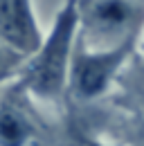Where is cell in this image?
Returning a JSON list of instances; mask_svg holds the SVG:
<instances>
[{
  "mask_svg": "<svg viewBox=\"0 0 144 146\" xmlns=\"http://www.w3.org/2000/svg\"><path fill=\"white\" fill-rule=\"evenodd\" d=\"M74 146H110L106 142H99V139H90V137H79Z\"/></svg>",
  "mask_w": 144,
  "mask_h": 146,
  "instance_id": "7",
  "label": "cell"
},
{
  "mask_svg": "<svg viewBox=\"0 0 144 146\" xmlns=\"http://www.w3.org/2000/svg\"><path fill=\"white\" fill-rule=\"evenodd\" d=\"M135 50H137V52L144 56V27H142V34H140V38H137V45H135Z\"/></svg>",
  "mask_w": 144,
  "mask_h": 146,
  "instance_id": "8",
  "label": "cell"
},
{
  "mask_svg": "<svg viewBox=\"0 0 144 146\" xmlns=\"http://www.w3.org/2000/svg\"><path fill=\"white\" fill-rule=\"evenodd\" d=\"M79 27V9L77 0H65L59 9L50 32L43 36L38 50L29 56L20 68V88L25 94L38 101L52 104L63 97L68 90L72 50Z\"/></svg>",
  "mask_w": 144,
  "mask_h": 146,
  "instance_id": "1",
  "label": "cell"
},
{
  "mask_svg": "<svg viewBox=\"0 0 144 146\" xmlns=\"http://www.w3.org/2000/svg\"><path fill=\"white\" fill-rule=\"evenodd\" d=\"M32 0H0V40L29 58L43 40Z\"/></svg>",
  "mask_w": 144,
  "mask_h": 146,
  "instance_id": "4",
  "label": "cell"
},
{
  "mask_svg": "<svg viewBox=\"0 0 144 146\" xmlns=\"http://www.w3.org/2000/svg\"><path fill=\"white\" fill-rule=\"evenodd\" d=\"M135 47H119L110 52H92L86 50L74 40L70 61V74H68V90L77 99H97L113 86L119 70L131 58Z\"/></svg>",
  "mask_w": 144,
  "mask_h": 146,
  "instance_id": "3",
  "label": "cell"
},
{
  "mask_svg": "<svg viewBox=\"0 0 144 146\" xmlns=\"http://www.w3.org/2000/svg\"><path fill=\"white\" fill-rule=\"evenodd\" d=\"M36 135L32 115L16 90L0 97V146H29Z\"/></svg>",
  "mask_w": 144,
  "mask_h": 146,
  "instance_id": "5",
  "label": "cell"
},
{
  "mask_svg": "<svg viewBox=\"0 0 144 146\" xmlns=\"http://www.w3.org/2000/svg\"><path fill=\"white\" fill-rule=\"evenodd\" d=\"M77 43L92 52L135 47L144 27V0H77Z\"/></svg>",
  "mask_w": 144,
  "mask_h": 146,
  "instance_id": "2",
  "label": "cell"
},
{
  "mask_svg": "<svg viewBox=\"0 0 144 146\" xmlns=\"http://www.w3.org/2000/svg\"><path fill=\"white\" fill-rule=\"evenodd\" d=\"M25 61H27L25 56H20L18 52H14L9 45H5L0 40V83H5L11 74L20 72V68H23Z\"/></svg>",
  "mask_w": 144,
  "mask_h": 146,
  "instance_id": "6",
  "label": "cell"
}]
</instances>
